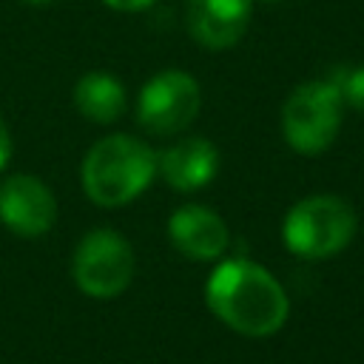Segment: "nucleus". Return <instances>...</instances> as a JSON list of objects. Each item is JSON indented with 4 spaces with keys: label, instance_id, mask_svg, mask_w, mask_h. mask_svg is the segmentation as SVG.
Segmentation results:
<instances>
[{
    "label": "nucleus",
    "instance_id": "1",
    "mask_svg": "<svg viewBox=\"0 0 364 364\" xmlns=\"http://www.w3.org/2000/svg\"><path fill=\"white\" fill-rule=\"evenodd\" d=\"M205 301L225 327L247 338L276 336L290 316V299L282 282L245 256L219 259L208 276Z\"/></svg>",
    "mask_w": 364,
    "mask_h": 364
},
{
    "label": "nucleus",
    "instance_id": "2",
    "mask_svg": "<svg viewBox=\"0 0 364 364\" xmlns=\"http://www.w3.org/2000/svg\"><path fill=\"white\" fill-rule=\"evenodd\" d=\"M156 179V151L134 134H105L80 165L85 196L100 208H122Z\"/></svg>",
    "mask_w": 364,
    "mask_h": 364
},
{
    "label": "nucleus",
    "instance_id": "3",
    "mask_svg": "<svg viewBox=\"0 0 364 364\" xmlns=\"http://www.w3.org/2000/svg\"><path fill=\"white\" fill-rule=\"evenodd\" d=\"M355 230L358 216L347 199L336 193H310L287 210L282 222V242L293 256L318 262L341 253L353 242Z\"/></svg>",
    "mask_w": 364,
    "mask_h": 364
},
{
    "label": "nucleus",
    "instance_id": "4",
    "mask_svg": "<svg viewBox=\"0 0 364 364\" xmlns=\"http://www.w3.org/2000/svg\"><path fill=\"white\" fill-rule=\"evenodd\" d=\"M344 97L333 77L307 80L290 91L282 105V136L301 156L324 154L344 122Z\"/></svg>",
    "mask_w": 364,
    "mask_h": 364
},
{
    "label": "nucleus",
    "instance_id": "5",
    "mask_svg": "<svg viewBox=\"0 0 364 364\" xmlns=\"http://www.w3.org/2000/svg\"><path fill=\"white\" fill-rule=\"evenodd\" d=\"M134 247L114 228L88 230L71 256V279L91 299H114L128 290L134 279Z\"/></svg>",
    "mask_w": 364,
    "mask_h": 364
},
{
    "label": "nucleus",
    "instance_id": "6",
    "mask_svg": "<svg viewBox=\"0 0 364 364\" xmlns=\"http://www.w3.org/2000/svg\"><path fill=\"white\" fill-rule=\"evenodd\" d=\"M202 105V88L193 74L182 68L156 71L136 97V119L145 131L168 136L185 131Z\"/></svg>",
    "mask_w": 364,
    "mask_h": 364
},
{
    "label": "nucleus",
    "instance_id": "7",
    "mask_svg": "<svg viewBox=\"0 0 364 364\" xmlns=\"http://www.w3.org/2000/svg\"><path fill=\"white\" fill-rule=\"evenodd\" d=\"M0 222L20 239L46 236L57 222L51 188L31 173H11L0 182Z\"/></svg>",
    "mask_w": 364,
    "mask_h": 364
},
{
    "label": "nucleus",
    "instance_id": "8",
    "mask_svg": "<svg viewBox=\"0 0 364 364\" xmlns=\"http://www.w3.org/2000/svg\"><path fill=\"white\" fill-rule=\"evenodd\" d=\"M168 239L182 256L193 262H219L230 245V230L213 208L188 202L171 213Z\"/></svg>",
    "mask_w": 364,
    "mask_h": 364
},
{
    "label": "nucleus",
    "instance_id": "9",
    "mask_svg": "<svg viewBox=\"0 0 364 364\" xmlns=\"http://www.w3.org/2000/svg\"><path fill=\"white\" fill-rule=\"evenodd\" d=\"M250 17L253 0H185L188 31L210 51L236 46L247 31Z\"/></svg>",
    "mask_w": 364,
    "mask_h": 364
},
{
    "label": "nucleus",
    "instance_id": "10",
    "mask_svg": "<svg viewBox=\"0 0 364 364\" xmlns=\"http://www.w3.org/2000/svg\"><path fill=\"white\" fill-rule=\"evenodd\" d=\"M219 171V151L208 136H182L156 154V176L179 193L205 188Z\"/></svg>",
    "mask_w": 364,
    "mask_h": 364
},
{
    "label": "nucleus",
    "instance_id": "11",
    "mask_svg": "<svg viewBox=\"0 0 364 364\" xmlns=\"http://www.w3.org/2000/svg\"><path fill=\"white\" fill-rule=\"evenodd\" d=\"M74 108L97 125H111L125 114L128 105V91L119 82L117 74L111 71H88L74 82L71 91Z\"/></svg>",
    "mask_w": 364,
    "mask_h": 364
},
{
    "label": "nucleus",
    "instance_id": "12",
    "mask_svg": "<svg viewBox=\"0 0 364 364\" xmlns=\"http://www.w3.org/2000/svg\"><path fill=\"white\" fill-rule=\"evenodd\" d=\"M341 97H344V105L355 108V111H364V65H353V68H338L333 74Z\"/></svg>",
    "mask_w": 364,
    "mask_h": 364
},
{
    "label": "nucleus",
    "instance_id": "13",
    "mask_svg": "<svg viewBox=\"0 0 364 364\" xmlns=\"http://www.w3.org/2000/svg\"><path fill=\"white\" fill-rule=\"evenodd\" d=\"M11 154H14V139H11L9 122H6V119H3V114H0V173L9 168Z\"/></svg>",
    "mask_w": 364,
    "mask_h": 364
},
{
    "label": "nucleus",
    "instance_id": "14",
    "mask_svg": "<svg viewBox=\"0 0 364 364\" xmlns=\"http://www.w3.org/2000/svg\"><path fill=\"white\" fill-rule=\"evenodd\" d=\"M108 9L114 11H128V14H136V11H148L156 0H102Z\"/></svg>",
    "mask_w": 364,
    "mask_h": 364
},
{
    "label": "nucleus",
    "instance_id": "15",
    "mask_svg": "<svg viewBox=\"0 0 364 364\" xmlns=\"http://www.w3.org/2000/svg\"><path fill=\"white\" fill-rule=\"evenodd\" d=\"M26 3H31V6H46V3H51V0H26Z\"/></svg>",
    "mask_w": 364,
    "mask_h": 364
},
{
    "label": "nucleus",
    "instance_id": "16",
    "mask_svg": "<svg viewBox=\"0 0 364 364\" xmlns=\"http://www.w3.org/2000/svg\"><path fill=\"white\" fill-rule=\"evenodd\" d=\"M267 3H279V0H267Z\"/></svg>",
    "mask_w": 364,
    "mask_h": 364
}]
</instances>
